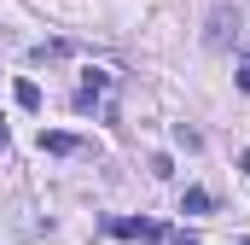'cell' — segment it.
I'll use <instances>...</instances> for the list:
<instances>
[{
	"mask_svg": "<svg viewBox=\"0 0 250 245\" xmlns=\"http://www.w3.org/2000/svg\"><path fill=\"white\" fill-rule=\"evenodd\" d=\"M105 234H117V240H151V245H163V234H169V228H163V222H146V216H140V222H134V216H111V222H105Z\"/></svg>",
	"mask_w": 250,
	"mask_h": 245,
	"instance_id": "1",
	"label": "cell"
},
{
	"mask_svg": "<svg viewBox=\"0 0 250 245\" xmlns=\"http://www.w3.org/2000/svg\"><path fill=\"white\" fill-rule=\"evenodd\" d=\"M233 29H239V12H233V6H215V12L204 18V41H209V47H227Z\"/></svg>",
	"mask_w": 250,
	"mask_h": 245,
	"instance_id": "2",
	"label": "cell"
},
{
	"mask_svg": "<svg viewBox=\"0 0 250 245\" xmlns=\"http://www.w3.org/2000/svg\"><path fill=\"white\" fill-rule=\"evenodd\" d=\"M41 152H53V158H76V152H87L76 134H59V128H41Z\"/></svg>",
	"mask_w": 250,
	"mask_h": 245,
	"instance_id": "3",
	"label": "cell"
},
{
	"mask_svg": "<svg viewBox=\"0 0 250 245\" xmlns=\"http://www.w3.org/2000/svg\"><path fill=\"white\" fill-rule=\"evenodd\" d=\"M12 94H18V105H23V111H41V88H35L29 76H18V88H12Z\"/></svg>",
	"mask_w": 250,
	"mask_h": 245,
	"instance_id": "4",
	"label": "cell"
},
{
	"mask_svg": "<svg viewBox=\"0 0 250 245\" xmlns=\"http://www.w3.org/2000/svg\"><path fill=\"white\" fill-rule=\"evenodd\" d=\"M181 210H187V216H204V210H209V193H204V187H187V193H181Z\"/></svg>",
	"mask_w": 250,
	"mask_h": 245,
	"instance_id": "5",
	"label": "cell"
},
{
	"mask_svg": "<svg viewBox=\"0 0 250 245\" xmlns=\"http://www.w3.org/2000/svg\"><path fill=\"white\" fill-rule=\"evenodd\" d=\"M163 245H198V234H163Z\"/></svg>",
	"mask_w": 250,
	"mask_h": 245,
	"instance_id": "6",
	"label": "cell"
},
{
	"mask_svg": "<svg viewBox=\"0 0 250 245\" xmlns=\"http://www.w3.org/2000/svg\"><path fill=\"white\" fill-rule=\"evenodd\" d=\"M239 94H250V64H239Z\"/></svg>",
	"mask_w": 250,
	"mask_h": 245,
	"instance_id": "7",
	"label": "cell"
},
{
	"mask_svg": "<svg viewBox=\"0 0 250 245\" xmlns=\"http://www.w3.org/2000/svg\"><path fill=\"white\" fill-rule=\"evenodd\" d=\"M239 170H245V175H250V152H239Z\"/></svg>",
	"mask_w": 250,
	"mask_h": 245,
	"instance_id": "8",
	"label": "cell"
},
{
	"mask_svg": "<svg viewBox=\"0 0 250 245\" xmlns=\"http://www.w3.org/2000/svg\"><path fill=\"white\" fill-rule=\"evenodd\" d=\"M0 146H6V122H0Z\"/></svg>",
	"mask_w": 250,
	"mask_h": 245,
	"instance_id": "9",
	"label": "cell"
}]
</instances>
